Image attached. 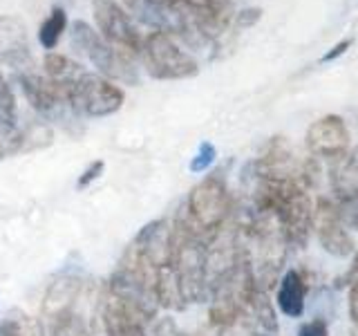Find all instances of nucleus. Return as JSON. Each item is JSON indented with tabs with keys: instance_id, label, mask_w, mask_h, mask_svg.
<instances>
[{
	"instance_id": "2",
	"label": "nucleus",
	"mask_w": 358,
	"mask_h": 336,
	"mask_svg": "<svg viewBox=\"0 0 358 336\" xmlns=\"http://www.w3.org/2000/svg\"><path fill=\"white\" fill-rule=\"evenodd\" d=\"M70 41H72V48L78 54H83L85 59L96 67L101 76L110 78V81L126 83V85L139 83V70H137V65H134V59L115 50L110 43H106L90 22L74 20L70 27Z\"/></svg>"
},
{
	"instance_id": "5",
	"label": "nucleus",
	"mask_w": 358,
	"mask_h": 336,
	"mask_svg": "<svg viewBox=\"0 0 358 336\" xmlns=\"http://www.w3.org/2000/svg\"><path fill=\"white\" fill-rule=\"evenodd\" d=\"M92 14L101 38L130 59H137L143 36L128 11L117 0H92Z\"/></svg>"
},
{
	"instance_id": "29",
	"label": "nucleus",
	"mask_w": 358,
	"mask_h": 336,
	"mask_svg": "<svg viewBox=\"0 0 358 336\" xmlns=\"http://www.w3.org/2000/svg\"><path fill=\"white\" fill-rule=\"evenodd\" d=\"M352 336H358V325H354V328H352Z\"/></svg>"
},
{
	"instance_id": "3",
	"label": "nucleus",
	"mask_w": 358,
	"mask_h": 336,
	"mask_svg": "<svg viewBox=\"0 0 358 336\" xmlns=\"http://www.w3.org/2000/svg\"><path fill=\"white\" fill-rule=\"evenodd\" d=\"M141 63L157 81H184L197 76L199 63L195 56L179 48V43L166 31H150L141 43Z\"/></svg>"
},
{
	"instance_id": "12",
	"label": "nucleus",
	"mask_w": 358,
	"mask_h": 336,
	"mask_svg": "<svg viewBox=\"0 0 358 336\" xmlns=\"http://www.w3.org/2000/svg\"><path fill=\"white\" fill-rule=\"evenodd\" d=\"M81 287H83V283L74 276H63L59 280H54L48 289V294H45L43 314L50 321H56V318L65 316V314H70Z\"/></svg>"
},
{
	"instance_id": "11",
	"label": "nucleus",
	"mask_w": 358,
	"mask_h": 336,
	"mask_svg": "<svg viewBox=\"0 0 358 336\" xmlns=\"http://www.w3.org/2000/svg\"><path fill=\"white\" fill-rule=\"evenodd\" d=\"M305 298H307V278L300 269H287L278 280L275 302L278 309L289 318H300L305 314Z\"/></svg>"
},
{
	"instance_id": "14",
	"label": "nucleus",
	"mask_w": 358,
	"mask_h": 336,
	"mask_svg": "<svg viewBox=\"0 0 358 336\" xmlns=\"http://www.w3.org/2000/svg\"><path fill=\"white\" fill-rule=\"evenodd\" d=\"M18 106L14 90H11L7 76L0 72V137L5 139L9 150L18 144Z\"/></svg>"
},
{
	"instance_id": "25",
	"label": "nucleus",
	"mask_w": 358,
	"mask_h": 336,
	"mask_svg": "<svg viewBox=\"0 0 358 336\" xmlns=\"http://www.w3.org/2000/svg\"><path fill=\"white\" fill-rule=\"evenodd\" d=\"M260 18H262V9L260 7H249V9H242L240 14H235V25H238V27H251Z\"/></svg>"
},
{
	"instance_id": "4",
	"label": "nucleus",
	"mask_w": 358,
	"mask_h": 336,
	"mask_svg": "<svg viewBox=\"0 0 358 336\" xmlns=\"http://www.w3.org/2000/svg\"><path fill=\"white\" fill-rule=\"evenodd\" d=\"M70 101L76 117L101 119L115 115L123 108L126 92L106 76L83 72L70 88Z\"/></svg>"
},
{
	"instance_id": "17",
	"label": "nucleus",
	"mask_w": 358,
	"mask_h": 336,
	"mask_svg": "<svg viewBox=\"0 0 358 336\" xmlns=\"http://www.w3.org/2000/svg\"><path fill=\"white\" fill-rule=\"evenodd\" d=\"M43 72H45V76L52 78V81H56V83L72 85L85 70L76 61H72L70 56L48 52L43 59Z\"/></svg>"
},
{
	"instance_id": "26",
	"label": "nucleus",
	"mask_w": 358,
	"mask_h": 336,
	"mask_svg": "<svg viewBox=\"0 0 358 336\" xmlns=\"http://www.w3.org/2000/svg\"><path fill=\"white\" fill-rule=\"evenodd\" d=\"M347 309H350L352 323L358 325V280L350 287V296H347Z\"/></svg>"
},
{
	"instance_id": "8",
	"label": "nucleus",
	"mask_w": 358,
	"mask_h": 336,
	"mask_svg": "<svg viewBox=\"0 0 358 336\" xmlns=\"http://www.w3.org/2000/svg\"><path fill=\"white\" fill-rule=\"evenodd\" d=\"M0 63L16 74L34 72V54L27 25L18 16L0 14Z\"/></svg>"
},
{
	"instance_id": "10",
	"label": "nucleus",
	"mask_w": 358,
	"mask_h": 336,
	"mask_svg": "<svg viewBox=\"0 0 358 336\" xmlns=\"http://www.w3.org/2000/svg\"><path fill=\"white\" fill-rule=\"evenodd\" d=\"M132 249L155 269L168 267L173 260V224L168 220H152L134 235Z\"/></svg>"
},
{
	"instance_id": "27",
	"label": "nucleus",
	"mask_w": 358,
	"mask_h": 336,
	"mask_svg": "<svg viewBox=\"0 0 358 336\" xmlns=\"http://www.w3.org/2000/svg\"><path fill=\"white\" fill-rule=\"evenodd\" d=\"M352 43H354V38H343L341 43H336L334 48H331V52H327L322 56V61L327 63V61H334V59H338V56H343L347 50L352 48Z\"/></svg>"
},
{
	"instance_id": "16",
	"label": "nucleus",
	"mask_w": 358,
	"mask_h": 336,
	"mask_svg": "<svg viewBox=\"0 0 358 336\" xmlns=\"http://www.w3.org/2000/svg\"><path fill=\"white\" fill-rule=\"evenodd\" d=\"M331 188L336 193V202L358 197V148L350 157H345V162L334 171Z\"/></svg>"
},
{
	"instance_id": "20",
	"label": "nucleus",
	"mask_w": 358,
	"mask_h": 336,
	"mask_svg": "<svg viewBox=\"0 0 358 336\" xmlns=\"http://www.w3.org/2000/svg\"><path fill=\"white\" fill-rule=\"evenodd\" d=\"M52 336H87L83 321L76 314H65V316L54 321V332Z\"/></svg>"
},
{
	"instance_id": "18",
	"label": "nucleus",
	"mask_w": 358,
	"mask_h": 336,
	"mask_svg": "<svg viewBox=\"0 0 358 336\" xmlns=\"http://www.w3.org/2000/svg\"><path fill=\"white\" fill-rule=\"evenodd\" d=\"M0 336H45V325L20 309H11L0 321Z\"/></svg>"
},
{
	"instance_id": "1",
	"label": "nucleus",
	"mask_w": 358,
	"mask_h": 336,
	"mask_svg": "<svg viewBox=\"0 0 358 336\" xmlns=\"http://www.w3.org/2000/svg\"><path fill=\"white\" fill-rule=\"evenodd\" d=\"M233 200L227 179L220 173H213L190 188L182 218L195 235H199L201 240H208L213 233L229 222Z\"/></svg>"
},
{
	"instance_id": "23",
	"label": "nucleus",
	"mask_w": 358,
	"mask_h": 336,
	"mask_svg": "<svg viewBox=\"0 0 358 336\" xmlns=\"http://www.w3.org/2000/svg\"><path fill=\"white\" fill-rule=\"evenodd\" d=\"M152 336H188L179 325L175 323V318L171 316H162L152 323Z\"/></svg>"
},
{
	"instance_id": "28",
	"label": "nucleus",
	"mask_w": 358,
	"mask_h": 336,
	"mask_svg": "<svg viewBox=\"0 0 358 336\" xmlns=\"http://www.w3.org/2000/svg\"><path fill=\"white\" fill-rule=\"evenodd\" d=\"M7 153H9V146L5 144V139H3V137H0V160H3V157H5Z\"/></svg>"
},
{
	"instance_id": "24",
	"label": "nucleus",
	"mask_w": 358,
	"mask_h": 336,
	"mask_svg": "<svg viewBox=\"0 0 358 336\" xmlns=\"http://www.w3.org/2000/svg\"><path fill=\"white\" fill-rule=\"evenodd\" d=\"M298 336H329V325L324 318L307 321L298 328Z\"/></svg>"
},
{
	"instance_id": "9",
	"label": "nucleus",
	"mask_w": 358,
	"mask_h": 336,
	"mask_svg": "<svg viewBox=\"0 0 358 336\" xmlns=\"http://www.w3.org/2000/svg\"><path fill=\"white\" fill-rule=\"evenodd\" d=\"M307 148L311 157H322V160H341L350 150V130H347L343 117L324 115L316 119L307 128Z\"/></svg>"
},
{
	"instance_id": "22",
	"label": "nucleus",
	"mask_w": 358,
	"mask_h": 336,
	"mask_svg": "<svg viewBox=\"0 0 358 336\" xmlns=\"http://www.w3.org/2000/svg\"><path fill=\"white\" fill-rule=\"evenodd\" d=\"M103 171H106V162L103 160H94L92 164H90L85 171L81 173V177L76 179V188L78 190H83V188H87L92 182H96V179L103 175Z\"/></svg>"
},
{
	"instance_id": "7",
	"label": "nucleus",
	"mask_w": 358,
	"mask_h": 336,
	"mask_svg": "<svg viewBox=\"0 0 358 336\" xmlns=\"http://www.w3.org/2000/svg\"><path fill=\"white\" fill-rule=\"evenodd\" d=\"M313 229L318 233L320 246L334 258L354 255L356 242L352 238L350 229L345 227L338 218V206L329 197H320L313 204Z\"/></svg>"
},
{
	"instance_id": "13",
	"label": "nucleus",
	"mask_w": 358,
	"mask_h": 336,
	"mask_svg": "<svg viewBox=\"0 0 358 336\" xmlns=\"http://www.w3.org/2000/svg\"><path fill=\"white\" fill-rule=\"evenodd\" d=\"M126 5L130 9V16L152 27V31L157 29L171 34L173 14L171 7H168V0H126Z\"/></svg>"
},
{
	"instance_id": "15",
	"label": "nucleus",
	"mask_w": 358,
	"mask_h": 336,
	"mask_svg": "<svg viewBox=\"0 0 358 336\" xmlns=\"http://www.w3.org/2000/svg\"><path fill=\"white\" fill-rule=\"evenodd\" d=\"M152 294L157 305L164 307V309H184L186 307V300L182 296V289H179V280L173 272V267H162L157 269V276H155V287H152Z\"/></svg>"
},
{
	"instance_id": "19",
	"label": "nucleus",
	"mask_w": 358,
	"mask_h": 336,
	"mask_svg": "<svg viewBox=\"0 0 358 336\" xmlns=\"http://www.w3.org/2000/svg\"><path fill=\"white\" fill-rule=\"evenodd\" d=\"M65 29H67V11L61 5H54L38 29V43L43 45V50H54L61 43Z\"/></svg>"
},
{
	"instance_id": "6",
	"label": "nucleus",
	"mask_w": 358,
	"mask_h": 336,
	"mask_svg": "<svg viewBox=\"0 0 358 336\" xmlns=\"http://www.w3.org/2000/svg\"><path fill=\"white\" fill-rule=\"evenodd\" d=\"M18 85L22 90V94H25V99L29 101V106L36 110L43 119L63 123L65 126L72 117H76L72 101H70L72 85L56 83L45 74H36V72L18 74Z\"/></svg>"
},
{
	"instance_id": "21",
	"label": "nucleus",
	"mask_w": 358,
	"mask_h": 336,
	"mask_svg": "<svg viewBox=\"0 0 358 336\" xmlns=\"http://www.w3.org/2000/svg\"><path fill=\"white\" fill-rule=\"evenodd\" d=\"M215 157H217L215 146H213L210 141H201L199 148H197V155L188 164L190 173H204V171H208V168L213 166V162H215Z\"/></svg>"
}]
</instances>
